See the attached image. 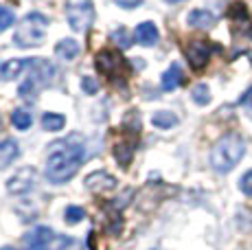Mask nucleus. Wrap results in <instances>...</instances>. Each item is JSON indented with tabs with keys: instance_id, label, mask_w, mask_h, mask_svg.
<instances>
[{
	"instance_id": "obj_1",
	"label": "nucleus",
	"mask_w": 252,
	"mask_h": 250,
	"mask_svg": "<svg viewBox=\"0 0 252 250\" xmlns=\"http://www.w3.org/2000/svg\"><path fill=\"white\" fill-rule=\"evenodd\" d=\"M86 160V141L79 134L51 143L46 156V178L55 185L68 182Z\"/></svg>"
},
{
	"instance_id": "obj_2",
	"label": "nucleus",
	"mask_w": 252,
	"mask_h": 250,
	"mask_svg": "<svg viewBox=\"0 0 252 250\" xmlns=\"http://www.w3.org/2000/svg\"><path fill=\"white\" fill-rule=\"evenodd\" d=\"M244 154H246V141L241 138V134H235V132L224 134L211 150V165L220 174H228L230 169H235L237 162L244 158Z\"/></svg>"
},
{
	"instance_id": "obj_3",
	"label": "nucleus",
	"mask_w": 252,
	"mask_h": 250,
	"mask_svg": "<svg viewBox=\"0 0 252 250\" xmlns=\"http://www.w3.org/2000/svg\"><path fill=\"white\" fill-rule=\"evenodd\" d=\"M46 29H48V18L44 13H29L20 20L16 33H13V44L20 49H33L40 46L46 37Z\"/></svg>"
},
{
	"instance_id": "obj_4",
	"label": "nucleus",
	"mask_w": 252,
	"mask_h": 250,
	"mask_svg": "<svg viewBox=\"0 0 252 250\" xmlns=\"http://www.w3.org/2000/svg\"><path fill=\"white\" fill-rule=\"evenodd\" d=\"M53 75H55V68H53L51 62L40 60V57L31 60V64H29V77H27V81L20 86V90H18V93H20V97L35 99L37 93H40L48 81L53 79Z\"/></svg>"
},
{
	"instance_id": "obj_5",
	"label": "nucleus",
	"mask_w": 252,
	"mask_h": 250,
	"mask_svg": "<svg viewBox=\"0 0 252 250\" xmlns=\"http://www.w3.org/2000/svg\"><path fill=\"white\" fill-rule=\"evenodd\" d=\"M94 66L99 70V75H103L108 81H123L125 77L129 75V64L119 51H101L99 55L94 57Z\"/></svg>"
},
{
	"instance_id": "obj_6",
	"label": "nucleus",
	"mask_w": 252,
	"mask_h": 250,
	"mask_svg": "<svg viewBox=\"0 0 252 250\" xmlns=\"http://www.w3.org/2000/svg\"><path fill=\"white\" fill-rule=\"evenodd\" d=\"M66 20L72 31H88L94 20V7L90 0H66Z\"/></svg>"
},
{
	"instance_id": "obj_7",
	"label": "nucleus",
	"mask_w": 252,
	"mask_h": 250,
	"mask_svg": "<svg viewBox=\"0 0 252 250\" xmlns=\"http://www.w3.org/2000/svg\"><path fill=\"white\" fill-rule=\"evenodd\" d=\"M211 53H213V46L208 44L206 40H193V42H189L187 49H184V55H187L189 64L195 70H202L208 64Z\"/></svg>"
},
{
	"instance_id": "obj_8",
	"label": "nucleus",
	"mask_w": 252,
	"mask_h": 250,
	"mask_svg": "<svg viewBox=\"0 0 252 250\" xmlns=\"http://www.w3.org/2000/svg\"><path fill=\"white\" fill-rule=\"evenodd\" d=\"M37 182V174L33 167H22V169H18L13 178H9L7 182V191L13 195H22L27 193V191H31L33 187H35Z\"/></svg>"
},
{
	"instance_id": "obj_9",
	"label": "nucleus",
	"mask_w": 252,
	"mask_h": 250,
	"mask_svg": "<svg viewBox=\"0 0 252 250\" xmlns=\"http://www.w3.org/2000/svg\"><path fill=\"white\" fill-rule=\"evenodd\" d=\"M228 20L235 33H244V35H250L252 33V20L248 16V9H246L244 2H232L228 7Z\"/></svg>"
},
{
	"instance_id": "obj_10",
	"label": "nucleus",
	"mask_w": 252,
	"mask_h": 250,
	"mask_svg": "<svg viewBox=\"0 0 252 250\" xmlns=\"http://www.w3.org/2000/svg\"><path fill=\"white\" fill-rule=\"evenodd\" d=\"M53 239V230L48 226H35L31 233L24 237V250H48Z\"/></svg>"
},
{
	"instance_id": "obj_11",
	"label": "nucleus",
	"mask_w": 252,
	"mask_h": 250,
	"mask_svg": "<svg viewBox=\"0 0 252 250\" xmlns=\"http://www.w3.org/2000/svg\"><path fill=\"white\" fill-rule=\"evenodd\" d=\"M136 143H138V134L134 132L127 141H121L114 145V158L121 167H127L134 158V152H136Z\"/></svg>"
},
{
	"instance_id": "obj_12",
	"label": "nucleus",
	"mask_w": 252,
	"mask_h": 250,
	"mask_svg": "<svg viewBox=\"0 0 252 250\" xmlns=\"http://www.w3.org/2000/svg\"><path fill=\"white\" fill-rule=\"evenodd\" d=\"M29 64L31 60H9L0 64V81H9V79H16L20 77L24 70H29Z\"/></svg>"
},
{
	"instance_id": "obj_13",
	"label": "nucleus",
	"mask_w": 252,
	"mask_h": 250,
	"mask_svg": "<svg viewBox=\"0 0 252 250\" xmlns=\"http://www.w3.org/2000/svg\"><path fill=\"white\" fill-rule=\"evenodd\" d=\"M84 185L88 187L90 191H110L116 187V178L105 174V171H94V174H90L86 178Z\"/></svg>"
},
{
	"instance_id": "obj_14",
	"label": "nucleus",
	"mask_w": 252,
	"mask_h": 250,
	"mask_svg": "<svg viewBox=\"0 0 252 250\" xmlns=\"http://www.w3.org/2000/svg\"><path fill=\"white\" fill-rule=\"evenodd\" d=\"M158 29L154 22H140L136 27V31H134V40L138 42L140 46H154L158 42Z\"/></svg>"
},
{
	"instance_id": "obj_15",
	"label": "nucleus",
	"mask_w": 252,
	"mask_h": 250,
	"mask_svg": "<svg viewBox=\"0 0 252 250\" xmlns=\"http://www.w3.org/2000/svg\"><path fill=\"white\" fill-rule=\"evenodd\" d=\"M187 22H189V27H193V29H211V27H215L217 18L213 16L211 11H204V9H193V11L189 13Z\"/></svg>"
},
{
	"instance_id": "obj_16",
	"label": "nucleus",
	"mask_w": 252,
	"mask_h": 250,
	"mask_svg": "<svg viewBox=\"0 0 252 250\" xmlns=\"http://www.w3.org/2000/svg\"><path fill=\"white\" fill-rule=\"evenodd\" d=\"M180 84H182V68H180V64H171L162 73V79H160L162 90H164V93H171V90H176Z\"/></svg>"
},
{
	"instance_id": "obj_17",
	"label": "nucleus",
	"mask_w": 252,
	"mask_h": 250,
	"mask_svg": "<svg viewBox=\"0 0 252 250\" xmlns=\"http://www.w3.org/2000/svg\"><path fill=\"white\" fill-rule=\"evenodd\" d=\"M18 158V143L7 138V141L0 143V167L11 165L13 160Z\"/></svg>"
},
{
	"instance_id": "obj_18",
	"label": "nucleus",
	"mask_w": 252,
	"mask_h": 250,
	"mask_svg": "<svg viewBox=\"0 0 252 250\" xmlns=\"http://www.w3.org/2000/svg\"><path fill=\"white\" fill-rule=\"evenodd\" d=\"M79 44H77L75 40H70V37H66V40H62V42H57V46H55V53L62 57V60H72V57H77L79 55Z\"/></svg>"
},
{
	"instance_id": "obj_19",
	"label": "nucleus",
	"mask_w": 252,
	"mask_h": 250,
	"mask_svg": "<svg viewBox=\"0 0 252 250\" xmlns=\"http://www.w3.org/2000/svg\"><path fill=\"white\" fill-rule=\"evenodd\" d=\"M11 123H13V127H18V129H29L33 125V117L29 110L18 108L11 112Z\"/></svg>"
},
{
	"instance_id": "obj_20",
	"label": "nucleus",
	"mask_w": 252,
	"mask_h": 250,
	"mask_svg": "<svg viewBox=\"0 0 252 250\" xmlns=\"http://www.w3.org/2000/svg\"><path fill=\"white\" fill-rule=\"evenodd\" d=\"M64 125H66V119L57 112H46L44 117H42V127L48 129V132H60Z\"/></svg>"
},
{
	"instance_id": "obj_21",
	"label": "nucleus",
	"mask_w": 252,
	"mask_h": 250,
	"mask_svg": "<svg viewBox=\"0 0 252 250\" xmlns=\"http://www.w3.org/2000/svg\"><path fill=\"white\" fill-rule=\"evenodd\" d=\"M152 123L156 125V127H160V129H169V127H173V125H178V117L173 112L160 110V112H156L152 117Z\"/></svg>"
},
{
	"instance_id": "obj_22",
	"label": "nucleus",
	"mask_w": 252,
	"mask_h": 250,
	"mask_svg": "<svg viewBox=\"0 0 252 250\" xmlns=\"http://www.w3.org/2000/svg\"><path fill=\"white\" fill-rule=\"evenodd\" d=\"M191 97L195 101L197 105H206L208 101H211V90H208L206 84H197L195 88L191 90Z\"/></svg>"
},
{
	"instance_id": "obj_23",
	"label": "nucleus",
	"mask_w": 252,
	"mask_h": 250,
	"mask_svg": "<svg viewBox=\"0 0 252 250\" xmlns=\"http://www.w3.org/2000/svg\"><path fill=\"white\" fill-rule=\"evenodd\" d=\"M64 218H66V222H68V224H79L81 219L86 218V211L81 209V206H77V204H70L68 209H66Z\"/></svg>"
},
{
	"instance_id": "obj_24",
	"label": "nucleus",
	"mask_w": 252,
	"mask_h": 250,
	"mask_svg": "<svg viewBox=\"0 0 252 250\" xmlns=\"http://www.w3.org/2000/svg\"><path fill=\"white\" fill-rule=\"evenodd\" d=\"M112 42H114V44H119V49H129V46H132V37L127 35L125 27H119L112 33Z\"/></svg>"
},
{
	"instance_id": "obj_25",
	"label": "nucleus",
	"mask_w": 252,
	"mask_h": 250,
	"mask_svg": "<svg viewBox=\"0 0 252 250\" xmlns=\"http://www.w3.org/2000/svg\"><path fill=\"white\" fill-rule=\"evenodd\" d=\"M13 11H9L7 7H0V31H4V29H9L13 25Z\"/></svg>"
},
{
	"instance_id": "obj_26",
	"label": "nucleus",
	"mask_w": 252,
	"mask_h": 250,
	"mask_svg": "<svg viewBox=\"0 0 252 250\" xmlns=\"http://www.w3.org/2000/svg\"><path fill=\"white\" fill-rule=\"evenodd\" d=\"M81 88H84V93L88 94H94L96 90H99V84H96L92 77H84V81H81Z\"/></svg>"
},
{
	"instance_id": "obj_27",
	"label": "nucleus",
	"mask_w": 252,
	"mask_h": 250,
	"mask_svg": "<svg viewBox=\"0 0 252 250\" xmlns=\"http://www.w3.org/2000/svg\"><path fill=\"white\" fill-rule=\"evenodd\" d=\"M239 185H241V191H244L246 195H252V169L248 171V174H244Z\"/></svg>"
},
{
	"instance_id": "obj_28",
	"label": "nucleus",
	"mask_w": 252,
	"mask_h": 250,
	"mask_svg": "<svg viewBox=\"0 0 252 250\" xmlns=\"http://www.w3.org/2000/svg\"><path fill=\"white\" fill-rule=\"evenodd\" d=\"M119 7H123V9H134V7H138L143 0H114Z\"/></svg>"
},
{
	"instance_id": "obj_29",
	"label": "nucleus",
	"mask_w": 252,
	"mask_h": 250,
	"mask_svg": "<svg viewBox=\"0 0 252 250\" xmlns=\"http://www.w3.org/2000/svg\"><path fill=\"white\" fill-rule=\"evenodd\" d=\"M241 103L244 105H248V108H252V88H248V93L241 97Z\"/></svg>"
},
{
	"instance_id": "obj_30",
	"label": "nucleus",
	"mask_w": 252,
	"mask_h": 250,
	"mask_svg": "<svg viewBox=\"0 0 252 250\" xmlns=\"http://www.w3.org/2000/svg\"><path fill=\"white\" fill-rule=\"evenodd\" d=\"M0 250H16V248H13V246H2Z\"/></svg>"
},
{
	"instance_id": "obj_31",
	"label": "nucleus",
	"mask_w": 252,
	"mask_h": 250,
	"mask_svg": "<svg viewBox=\"0 0 252 250\" xmlns=\"http://www.w3.org/2000/svg\"><path fill=\"white\" fill-rule=\"evenodd\" d=\"M167 2H171V4H176V2H184V0H167Z\"/></svg>"
},
{
	"instance_id": "obj_32",
	"label": "nucleus",
	"mask_w": 252,
	"mask_h": 250,
	"mask_svg": "<svg viewBox=\"0 0 252 250\" xmlns=\"http://www.w3.org/2000/svg\"><path fill=\"white\" fill-rule=\"evenodd\" d=\"M0 129H2V117H0Z\"/></svg>"
}]
</instances>
